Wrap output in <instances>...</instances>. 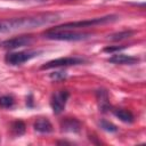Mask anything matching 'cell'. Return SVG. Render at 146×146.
Returning a JSON list of instances; mask_svg holds the SVG:
<instances>
[{
    "mask_svg": "<svg viewBox=\"0 0 146 146\" xmlns=\"http://www.w3.org/2000/svg\"><path fill=\"white\" fill-rule=\"evenodd\" d=\"M58 19H59V15L56 13H43L26 17L0 19V33H8L19 30H30V29L52 24Z\"/></svg>",
    "mask_w": 146,
    "mask_h": 146,
    "instance_id": "1",
    "label": "cell"
},
{
    "mask_svg": "<svg viewBox=\"0 0 146 146\" xmlns=\"http://www.w3.org/2000/svg\"><path fill=\"white\" fill-rule=\"evenodd\" d=\"M91 34L84 32H75L67 29H54L44 33V38L49 40H59V41H80L90 38Z\"/></svg>",
    "mask_w": 146,
    "mask_h": 146,
    "instance_id": "2",
    "label": "cell"
},
{
    "mask_svg": "<svg viewBox=\"0 0 146 146\" xmlns=\"http://www.w3.org/2000/svg\"><path fill=\"white\" fill-rule=\"evenodd\" d=\"M117 19V16L115 15H108L104 17H96L91 19H86V21H78V22H70L65 23L63 25L57 26L56 29H67V30H73V29H79V27H87V26H95V25H100V24H106L111 23Z\"/></svg>",
    "mask_w": 146,
    "mask_h": 146,
    "instance_id": "3",
    "label": "cell"
},
{
    "mask_svg": "<svg viewBox=\"0 0 146 146\" xmlns=\"http://www.w3.org/2000/svg\"><path fill=\"white\" fill-rule=\"evenodd\" d=\"M68 96H70V94L66 90H58L52 95L50 105H51V108L55 114H59L63 112V110L65 108L66 102L68 99Z\"/></svg>",
    "mask_w": 146,
    "mask_h": 146,
    "instance_id": "4",
    "label": "cell"
},
{
    "mask_svg": "<svg viewBox=\"0 0 146 146\" xmlns=\"http://www.w3.org/2000/svg\"><path fill=\"white\" fill-rule=\"evenodd\" d=\"M38 52L35 51H18V52H9L6 55L5 60L9 65H21L31 58H33Z\"/></svg>",
    "mask_w": 146,
    "mask_h": 146,
    "instance_id": "5",
    "label": "cell"
},
{
    "mask_svg": "<svg viewBox=\"0 0 146 146\" xmlns=\"http://www.w3.org/2000/svg\"><path fill=\"white\" fill-rule=\"evenodd\" d=\"M84 59L79 58V57H62L57 58L54 60H50L46 63L44 65L41 66L42 70H48V68H54V67H63V66H71V65H79L82 64Z\"/></svg>",
    "mask_w": 146,
    "mask_h": 146,
    "instance_id": "6",
    "label": "cell"
},
{
    "mask_svg": "<svg viewBox=\"0 0 146 146\" xmlns=\"http://www.w3.org/2000/svg\"><path fill=\"white\" fill-rule=\"evenodd\" d=\"M32 42V36L31 35H21V36H15L11 39H8L2 42V47L6 49H16L21 48L24 46H27Z\"/></svg>",
    "mask_w": 146,
    "mask_h": 146,
    "instance_id": "7",
    "label": "cell"
},
{
    "mask_svg": "<svg viewBox=\"0 0 146 146\" xmlns=\"http://www.w3.org/2000/svg\"><path fill=\"white\" fill-rule=\"evenodd\" d=\"M108 62L113 63V64H120V65H127V64L131 65V64L137 63L138 58L132 57V56H127V55L117 54V55H113L111 58H108Z\"/></svg>",
    "mask_w": 146,
    "mask_h": 146,
    "instance_id": "8",
    "label": "cell"
},
{
    "mask_svg": "<svg viewBox=\"0 0 146 146\" xmlns=\"http://www.w3.org/2000/svg\"><path fill=\"white\" fill-rule=\"evenodd\" d=\"M34 130L40 133H49L52 131V125L49 122V120L44 117H40L34 122Z\"/></svg>",
    "mask_w": 146,
    "mask_h": 146,
    "instance_id": "9",
    "label": "cell"
},
{
    "mask_svg": "<svg viewBox=\"0 0 146 146\" xmlns=\"http://www.w3.org/2000/svg\"><path fill=\"white\" fill-rule=\"evenodd\" d=\"M112 112L117 119H120L124 123H132L133 122V115L130 111H127L123 108H114V110H112Z\"/></svg>",
    "mask_w": 146,
    "mask_h": 146,
    "instance_id": "10",
    "label": "cell"
},
{
    "mask_svg": "<svg viewBox=\"0 0 146 146\" xmlns=\"http://www.w3.org/2000/svg\"><path fill=\"white\" fill-rule=\"evenodd\" d=\"M80 122L76 121L75 119H66L62 123V129L64 131H70V132H79L80 131Z\"/></svg>",
    "mask_w": 146,
    "mask_h": 146,
    "instance_id": "11",
    "label": "cell"
},
{
    "mask_svg": "<svg viewBox=\"0 0 146 146\" xmlns=\"http://www.w3.org/2000/svg\"><path fill=\"white\" fill-rule=\"evenodd\" d=\"M132 34H133L132 31H122V32H119V33H114V34L108 35V39L112 40V41H120V40H124V39L130 38Z\"/></svg>",
    "mask_w": 146,
    "mask_h": 146,
    "instance_id": "12",
    "label": "cell"
},
{
    "mask_svg": "<svg viewBox=\"0 0 146 146\" xmlns=\"http://www.w3.org/2000/svg\"><path fill=\"white\" fill-rule=\"evenodd\" d=\"M11 130L14 132V135L16 136H21L25 132V124L22 122V121H16L13 123L11 125Z\"/></svg>",
    "mask_w": 146,
    "mask_h": 146,
    "instance_id": "13",
    "label": "cell"
},
{
    "mask_svg": "<svg viewBox=\"0 0 146 146\" xmlns=\"http://www.w3.org/2000/svg\"><path fill=\"white\" fill-rule=\"evenodd\" d=\"M14 105V98L10 96H2L0 97V106L3 108H9Z\"/></svg>",
    "mask_w": 146,
    "mask_h": 146,
    "instance_id": "14",
    "label": "cell"
},
{
    "mask_svg": "<svg viewBox=\"0 0 146 146\" xmlns=\"http://www.w3.org/2000/svg\"><path fill=\"white\" fill-rule=\"evenodd\" d=\"M100 127H102L105 131H108V132H116V131H117V128H116L113 123H111V122H108V121H106V120H102V121H100Z\"/></svg>",
    "mask_w": 146,
    "mask_h": 146,
    "instance_id": "15",
    "label": "cell"
},
{
    "mask_svg": "<svg viewBox=\"0 0 146 146\" xmlns=\"http://www.w3.org/2000/svg\"><path fill=\"white\" fill-rule=\"evenodd\" d=\"M98 94L100 95V100H99V103H100V107H102V110H103V111H105V108L108 106V102H107V94H106V92H104V91H99Z\"/></svg>",
    "mask_w": 146,
    "mask_h": 146,
    "instance_id": "16",
    "label": "cell"
}]
</instances>
